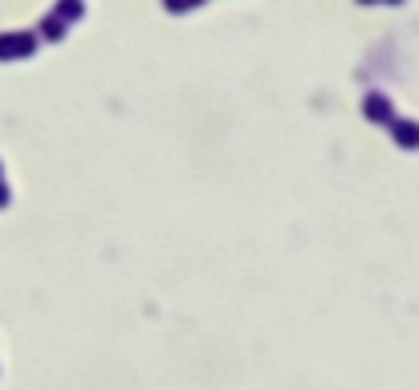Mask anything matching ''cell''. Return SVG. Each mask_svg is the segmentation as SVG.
I'll list each match as a JSON object with an SVG mask.
<instances>
[{
  "mask_svg": "<svg viewBox=\"0 0 419 390\" xmlns=\"http://www.w3.org/2000/svg\"><path fill=\"white\" fill-rule=\"evenodd\" d=\"M29 49H33V37L29 33H21V37H0V57H21Z\"/></svg>",
  "mask_w": 419,
  "mask_h": 390,
  "instance_id": "cell-1",
  "label": "cell"
},
{
  "mask_svg": "<svg viewBox=\"0 0 419 390\" xmlns=\"http://www.w3.org/2000/svg\"><path fill=\"white\" fill-rule=\"evenodd\" d=\"M4 200H8V187L0 183V204H4Z\"/></svg>",
  "mask_w": 419,
  "mask_h": 390,
  "instance_id": "cell-2",
  "label": "cell"
}]
</instances>
